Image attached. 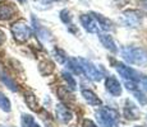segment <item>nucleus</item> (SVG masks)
<instances>
[{
  "label": "nucleus",
  "instance_id": "nucleus-12",
  "mask_svg": "<svg viewBox=\"0 0 147 127\" xmlns=\"http://www.w3.org/2000/svg\"><path fill=\"white\" fill-rule=\"evenodd\" d=\"M82 97L84 98V100L91 106H101V99L95 94L92 90L90 89H82Z\"/></svg>",
  "mask_w": 147,
  "mask_h": 127
},
{
  "label": "nucleus",
  "instance_id": "nucleus-18",
  "mask_svg": "<svg viewBox=\"0 0 147 127\" xmlns=\"http://www.w3.org/2000/svg\"><path fill=\"white\" fill-rule=\"evenodd\" d=\"M26 103L28 104V107H30L32 111H37L38 108V103H37V99H36L35 94L31 92L26 93Z\"/></svg>",
  "mask_w": 147,
  "mask_h": 127
},
{
  "label": "nucleus",
  "instance_id": "nucleus-24",
  "mask_svg": "<svg viewBox=\"0 0 147 127\" xmlns=\"http://www.w3.org/2000/svg\"><path fill=\"white\" fill-rule=\"evenodd\" d=\"M138 81L142 84V86L147 90V76L146 75H142V74H138Z\"/></svg>",
  "mask_w": 147,
  "mask_h": 127
},
{
  "label": "nucleus",
  "instance_id": "nucleus-8",
  "mask_svg": "<svg viewBox=\"0 0 147 127\" xmlns=\"http://www.w3.org/2000/svg\"><path fill=\"white\" fill-rule=\"evenodd\" d=\"M105 86H106L107 92H109L111 95H114V97H119V95L121 94V85H120V83L115 78H113V76L106 78Z\"/></svg>",
  "mask_w": 147,
  "mask_h": 127
},
{
  "label": "nucleus",
  "instance_id": "nucleus-19",
  "mask_svg": "<svg viewBox=\"0 0 147 127\" xmlns=\"http://www.w3.org/2000/svg\"><path fill=\"white\" fill-rule=\"evenodd\" d=\"M0 79H1V81L5 84V85L8 86L12 92H17L18 90V86H17V84H16V81L13 80V79H10L8 75H5V74H0Z\"/></svg>",
  "mask_w": 147,
  "mask_h": 127
},
{
  "label": "nucleus",
  "instance_id": "nucleus-17",
  "mask_svg": "<svg viewBox=\"0 0 147 127\" xmlns=\"http://www.w3.org/2000/svg\"><path fill=\"white\" fill-rule=\"evenodd\" d=\"M68 69L70 70V71H73L76 75H82L83 72H82V67L80 63H78V60H76V59H70L69 61H68Z\"/></svg>",
  "mask_w": 147,
  "mask_h": 127
},
{
  "label": "nucleus",
  "instance_id": "nucleus-28",
  "mask_svg": "<svg viewBox=\"0 0 147 127\" xmlns=\"http://www.w3.org/2000/svg\"><path fill=\"white\" fill-rule=\"evenodd\" d=\"M19 1H24V0H19Z\"/></svg>",
  "mask_w": 147,
  "mask_h": 127
},
{
  "label": "nucleus",
  "instance_id": "nucleus-27",
  "mask_svg": "<svg viewBox=\"0 0 147 127\" xmlns=\"http://www.w3.org/2000/svg\"><path fill=\"white\" fill-rule=\"evenodd\" d=\"M47 1H54V0H47Z\"/></svg>",
  "mask_w": 147,
  "mask_h": 127
},
{
  "label": "nucleus",
  "instance_id": "nucleus-29",
  "mask_svg": "<svg viewBox=\"0 0 147 127\" xmlns=\"http://www.w3.org/2000/svg\"><path fill=\"white\" fill-rule=\"evenodd\" d=\"M136 127H141V126H136Z\"/></svg>",
  "mask_w": 147,
  "mask_h": 127
},
{
  "label": "nucleus",
  "instance_id": "nucleus-5",
  "mask_svg": "<svg viewBox=\"0 0 147 127\" xmlns=\"http://www.w3.org/2000/svg\"><path fill=\"white\" fill-rule=\"evenodd\" d=\"M80 19H81V24L83 25V28L87 31V32H90V33H98L100 27H98L96 19L91 15V14H83V15H81Z\"/></svg>",
  "mask_w": 147,
  "mask_h": 127
},
{
  "label": "nucleus",
  "instance_id": "nucleus-2",
  "mask_svg": "<svg viewBox=\"0 0 147 127\" xmlns=\"http://www.w3.org/2000/svg\"><path fill=\"white\" fill-rule=\"evenodd\" d=\"M118 112L113 108H101L97 112V118L102 127H117Z\"/></svg>",
  "mask_w": 147,
  "mask_h": 127
},
{
  "label": "nucleus",
  "instance_id": "nucleus-22",
  "mask_svg": "<svg viewBox=\"0 0 147 127\" xmlns=\"http://www.w3.org/2000/svg\"><path fill=\"white\" fill-rule=\"evenodd\" d=\"M60 19L65 24H70V23H72V15H70V13L68 12L67 9H63L60 12Z\"/></svg>",
  "mask_w": 147,
  "mask_h": 127
},
{
  "label": "nucleus",
  "instance_id": "nucleus-4",
  "mask_svg": "<svg viewBox=\"0 0 147 127\" xmlns=\"http://www.w3.org/2000/svg\"><path fill=\"white\" fill-rule=\"evenodd\" d=\"M78 63H80L81 67H82V72L88 76L90 79H92V80H95V81H100L101 79H102V72L92 63L84 60V59H78Z\"/></svg>",
  "mask_w": 147,
  "mask_h": 127
},
{
  "label": "nucleus",
  "instance_id": "nucleus-21",
  "mask_svg": "<svg viewBox=\"0 0 147 127\" xmlns=\"http://www.w3.org/2000/svg\"><path fill=\"white\" fill-rule=\"evenodd\" d=\"M54 53H55V57H56V60H58V63L64 64L67 61L65 52H64V51H61L60 49H55V50H54Z\"/></svg>",
  "mask_w": 147,
  "mask_h": 127
},
{
  "label": "nucleus",
  "instance_id": "nucleus-10",
  "mask_svg": "<svg viewBox=\"0 0 147 127\" xmlns=\"http://www.w3.org/2000/svg\"><path fill=\"white\" fill-rule=\"evenodd\" d=\"M91 15L96 19V22H97L98 27H100L101 29H104V31H113L114 29V27H113V22L110 21V19H107L104 15L97 14V13H91Z\"/></svg>",
  "mask_w": 147,
  "mask_h": 127
},
{
  "label": "nucleus",
  "instance_id": "nucleus-26",
  "mask_svg": "<svg viewBox=\"0 0 147 127\" xmlns=\"http://www.w3.org/2000/svg\"><path fill=\"white\" fill-rule=\"evenodd\" d=\"M5 39H7V36H5V33L3 32L1 29H0V46H1V45L5 42Z\"/></svg>",
  "mask_w": 147,
  "mask_h": 127
},
{
  "label": "nucleus",
  "instance_id": "nucleus-20",
  "mask_svg": "<svg viewBox=\"0 0 147 127\" xmlns=\"http://www.w3.org/2000/svg\"><path fill=\"white\" fill-rule=\"evenodd\" d=\"M63 79L67 81V84H68V86H69L72 90H74L76 89V86H77V83H76V80L73 79V76L69 74V72H67V71H63Z\"/></svg>",
  "mask_w": 147,
  "mask_h": 127
},
{
  "label": "nucleus",
  "instance_id": "nucleus-9",
  "mask_svg": "<svg viewBox=\"0 0 147 127\" xmlns=\"http://www.w3.org/2000/svg\"><path fill=\"white\" fill-rule=\"evenodd\" d=\"M124 18H125V22L128 25L137 27L142 17H141V13L137 10H127V12H124Z\"/></svg>",
  "mask_w": 147,
  "mask_h": 127
},
{
  "label": "nucleus",
  "instance_id": "nucleus-13",
  "mask_svg": "<svg viewBox=\"0 0 147 127\" xmlns=\"http://www.w3.org/2000/svg\"><path fill=\"white\" fill-rule=\"evenodd\" d=\"M16 9L10 4H0V21H8L14 15Z\"/></svg>",
  "mask_w": 147,
  "mask_h": 127
},
{
  "label": "nucleus",
  "instance_id": "nucleus-3",
  "mask_svg": "<svg viewBox=\"0 0 147 127\" xmlns=\"http://www.w3.org/2000/svg\"><path fill=\"white\" fill-rule=\"evenodd\" d=\"M10 29H12V35L16 38V41L21 42V43L26 42L31 37V33H32L31 32V28L28 27V24L23 21H18L16 23H13Z\"/></svg>",
  "mask_w": 147,
  "mask_h": 127
},
{
  "label": "nucleus",
  "instance_id": "nucleus-23",
  "mask_svg": "<svg viewBox=\"0 0 147 127\" xmlns=\"http://www.w3.org/2000/svg\"><path fill=\"white\" fill-rule=\"evenodd\" d=\"M133 94L136 95V98H137L138 100H140V103L141 104H146V102H147V99H146V97H145V94H143L142 92L140 90V88H137V89H134L133 92Z\"/></svg>",
  "mask_w": 147,
  "mask_h": 127
},
{
  "label": "nucleus",
  "instance_id": "nucleus-14",
  "mask_svg": "<svg viewBox=\"0 0 147 127\" xmlns=\"http://www.w3.org/2000/svg\"><path fill=\"white\" fill-rule=\"evenodd\" d=\"M0 109L3 112H7V113H9L12 111V103H10L9 98L3 92H0Z\"/></svg>",
  "mask_w": 147,
  "mask_h": 127
},
{
  "label": "nucleus",
  "instance_id": "nucleus-1",
  "mask_svg": "<svg viewBox=\"0 0 147 127\" xmlns=\"http://www.w3.org/2000/svg\"><path fill=\"white\" fill-rule=\"evenodd\" d=\"M121 56L131 65H138V66H146L147 65V50L142 49V47H123Z\"/></svg>",
  "mask_w": 147,
  "mask_h": 127
},
{
  "label": "nucleus",
  "instance_id": "nucleus-7",
  "mask_svg": "<svg viewBox=\"0 0 147 127\" xmlns=\"http://www.w3.org/2000/svg\"><path fill=\"white\" fill-rule=\"evenodd\" d=\"M55 113H56V117H58V120L60 121V122L63 123H68L72 121L73 118V113L72 111H70L68 107H65L64 104H58L55 108Z\"/></svg>",
  "mask_w": 147,
  "mask_h": 127
},
{
  "label": "nucleus",
  "instance_id": "nucleus-11",
  "mask_svg": "<svg viewBox=\"0 0 147 127\" xmlns=\"http://www.w3.org/2000/svg\"><path fill=\"white\" fill-rule=\"evenodd\" d=\"M98 38H100L101 43H102V46L107 49L109 51H111V52H117L118 49L117 46H115V42L113 37L110 35H106V33H98Z\"/></svg>",
  "mask_w": 147,
  "mask_h": 127
},
{
  "label": "nucleus",
  "instance_id": "nucleus-16",
  "mask_svg": "<svg viewBox=\"0 0 147 127\" xmlns=\"http://www.w3.org/2000/svg\"><path fill=\"white\" fill-rule=\"evenodd\" d=\"M22 127H40L37 122L35 121V118L30 114H22Z\"/></svg>",
  "mask_w": 147,
  "mask_h": 127
},
{
  "label": "nucleus",
  "instance_id": "nucleus-6",
  "mask_svg": "<svg viewBox=\"0 0 147 127\" xmlns=\"http://www.w3.org/2000/svg\"><path fill=\"white\" fill-rule=\"evenodd\" d=\"M115 67H117V71L119 72V75L123 76L125 80L134 81V83L138 81V74L132 69V67L127 66V65H124V64H117Z\"/></svg>",
  "mask_w": 147,
  "mask_h": 127
},
{
  "label": "nucleus",
  "instance_id": "nucleus-25",
  "mask_svg": "<svg viewBox=\"0 0 147 127\" xmlns=\"http://www.w3.org/2000/svg\"><path fill=\"white\" fill-rule=\"evenodd\" d=\"M82 127H97V126H96V123L94 122V121H91V120H84L83 123H82Z\"/></svg>",
  "mask_w": 147,
  "mask_h": 127
},
{
  "label": "nucleus",
  "instance_id": "nucleus-15",
  "mask_svg": "<svg viewBox=\"0 0 147 127\" xmlns=\"http://www.w3.org/2000/svg\"><path fill=\"white\" fill-rule=\"evenodd\" d=\"M124 114H125L127 118H131V120H136V118H137V111H136V107L133 106L132 102H129V100L125 102Z\"/></svg>",
  "mask_w": 147,
  "mask_h": 127
}]
</instances>
